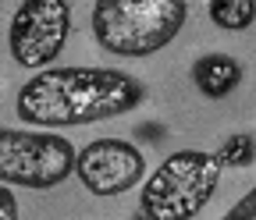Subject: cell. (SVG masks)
<instances>
[{
	"instance_id": "3",
	"label": "cell",
	"mask_w": 256,
	"mask_h": 220,
	"mask_svg": "<svg viewBox=\"0 0 256 220\" xmlns=\"http://www.w3.org/2000/svg\"><path fill=\"white\" fill-rule=\"evenodd\" d=\"M220 156L206 149H178L160 164L150 178H142L139 217L150 220H192L200 217L220 181Z\"/></svg>"
},
{
	"instance_id": "2",
	"label": "cell",
	"mask_w": 256,
	"mask_h": 220,
	"mask_svg": "<svg viewBox=\"0 0 256 220\" xmlns=\"http://www.w3.org/2000/svg\"><path fill=\"white\" fill-rule=\"evenodd\" d=\"M188 18V0H96L92 39L114 57H150L164 50Z\"/></svg>"
},
{
	"instance_id": "4",
	"label": "cell",
	"mask_w": 256,
	"mask_h": 220,
	"mask_svg": "<svg viewBox=\"0 0 256 220\" xmlns=\"http://www.w3.org/2000/svg\"><path fill=\"white\" fill-rule=\"evenodd\" d=\"M78 146L54 128H0V181L18 188H57L75 174Z\"/></svg>"
},
{
	"instance_id": "10",
	"label": "cell",
	"mask_w": 256,
	"mask_h": 220,
	"mask_svg": "<svg viewBox=\"0 0 256 220\" xmlns=\"http://www.w3.org/2000/svg\"><path fill=\"white\" fill-rule=\"evenodd\" d=\"M228 220H256V188H249V192L228 210Z\"/></svg>"
},
{
	"instance_id": "5",
	"label": "cell",
	"mask_w": 256,
	"mask_h": 220,
	"mask_svg": "<svg viewBox=\"0 0 256 220\" xmlns=\"http://www.w3.org/2000/svg\"><path fill=\"white\" fill-rule=\"evenodd\" d=\"M72 36L68 0H22L8 25V50L18 68L40 71L60 57Z\"/></svg>"
},
{
	"instance_id": "11",
	"label": "cell",
	"mask_w": 256,
	"mask_h": 220,
	"mask_svg": "<svg viewBox=\"0 0 256 220\" xmlns=\"http://www.w3.org/2000/svg\"><path fill=\"white\" fill-rule=\"evenodd\" d=\"M0 220H18V199L4 181H0Z\"/></svg>"
},
{
	"instance_id": "1",
	"label": "cell",
	"mask_w": 256,
	"mask_h": 220,
	"mask_svg": "<svg viewBox=\"0 0 256 220\" xmlns=\"http://www.w3.org/2000/svg\"><path fill=\"white\" fill-rule=\"evenodd\" d=\"M146 85L121 68H40L18 89V121L32 128H82L136 110Z\"/></svg>"
},
{
	"instance_id": "9",
	"label": "cell",
	"mask_w": 256,
	"mask_h": 220,
	"mask_svg": "<svg viewBox=\"0 0 256 220\" xmlns=\"http://www.w3.org/2000/svg\"><path fill=\"white\" fill-rule=\"evenodd\" d=\"M217 156H220L224 167H238L242 171V167H249L256 160V142H252L249 132H235V135H228V139L220 142Z\"/></svg>"
},
{
	"instance_id": "8",
	"label": "cell",
	"mask_w": 256,
	"mask_h": 220,
	"mask_svg": "<svg viewBox=\"0 0 256 220\" xmlns=\"http://www.w3.org/2000/svg\"><path fill=\"white\" fill-rule=\"evenodd\" d=\"M210 21L224 32H246L256 21V0H210Z\"/></svg>"
},
{
	"instance_id": "7",
	"label": "cell",
	"mask_w": 256,
	"mask_h": 220,
	"mask_svg": "<svg viewBox=\"0 0 256 220\" xmlns=\"http://www.w3.org/2000/svg\"><path fill=\"white\" fill-rule=\"evenodd\" d=\"M242 82V64L232 53H203L192 64V85H196L206 100H224L232 96Z\"/></svg>"
},
{
	"instance_id": "6",
	"label": "cell",
	"mask_w": 256,
	"mask_h": 220,
	"mask_svg": "<svg viewBox=\"0 0 256 220\" xmlns=\"http://www.w3.org/2000/svg\"><path fill=\"white\" fill-rule=\"evenodd\" d=\"M75 178L82 181L86 192L110 199V196L136 188L146 178V156L139 146L124 139H92L89 146L78 149Z\"/></svg>"
}]
</instances>
